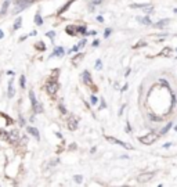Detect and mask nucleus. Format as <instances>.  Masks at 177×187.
<instances>
[{"label": "nucleus", "instance_id": "nucleus-1", "mask_svg": "<svg viewBox=\"0 0 177 187\" xmlns=\"http://www.w3.org/2000/svg\"><path fill=\"white\" fill-rule=\"evenodd\" d=\"M158 139V134H155V133H148L145 136H141L140 137V141L143 143V144H145V146H149V144H152L155 143Z\"/></svg>", "mask_w": 177, "mask_h": 187}, {"label": "nucleus", "instance_id": "nucleus-2", "mask_svg": "<svg viewBox=\"0 0 177 187\" xmlns=\"http://www.w3.org/2000/svg\"><path fill=\"white\" fill-rule=\"evenodd\" d=\"M14 3H15V8H14V13H20L21 10L24 8H26L28 6H31L32 4V0H14Z\"/></svg>", "mask_w": 177, "mask_h": 187}, {"label": "nucleus", "instance_id": "nucleus-3", "mask_svg": "<svg viewBox=\"0 0 177 187\" xmlns=\"http://www.w3.org/2000/svg\"><path fill=\"white\" fill-rule=\"evenodd\" d=\"M46 90H47V93L48 94H55L57 93V90H58V83L55 82V80H50L48 83H47L46 86Z\"/></svg>", "mask_w": 177, "mask_h": 187}, {"label": "nucleus", "instance_id": "nucleus-4", "mask_svg": "<svg viewBox=\"0 0 177 187\" xmlns=\"http://www.w3.org/2000/svg\"><path fill=\"white\" fill-rule=\"evenodd\" d=\"M154 172H148V173H143V175H139V178H137V182L139 183H148L149 180L154 178Z\"/></svg>", "mask_w": 177, "mask_h": 187}, {"label": "nucleus", "instance_id": "nucleus-5", "mask_svg": "<svg viewBox=\"0 0 177 187\" xmlns=\"http://www.w3.org/2000/svg\"><path fill=\"white\" fill-rule=\"evenodd\" d=\"M107 140L109 141V143H114V144H118V146H122L123 148H129V150H131V146L130 144H126L125 141L119 140V139H115V137H111V136H107Z\"/></svg>", "mask_w": 177, "mask_h": 187}, {"label": "nucleus", "instance_id": "nucleus-6", "mask_svg": "<svg viewBox=\"0 0 177 187\" xmlns=\"http://www.w3.org/2000/svg\"><path fill=\"white\" fill-rule=\"evenodd\" d=\"M29 97H31V101H32V105H33V109H35V112H40L42 111V107L39 105L38 107V100H36V97H35V93L33 92H29Z\"/></svg>", "mask_w": 177, "mask_h": 187}, {"label": "nucleus", "instance_id": "nucleus-7", "mask_svg": "<svg viewBox=\"0 0 177 187\" xmlns=\"http://www.w3.org/2000/svg\"><path fill=\"white\" fill-rule=\"evenodd\" d=\"M172 55V47L166 46L161 50V57H170Z\"/></svg>", "mask_w": 177, "mask_h": 187}, {"label": "nucleus", "instance_id": "nucleus-8", "mask_svg": "<svg viewBox=\"0 0 177 187\" xmlns=\"http://www.w3.org/2000/svg\"><path fill=\"white\" fill-rule=\"evenodd\" d=\"M68 128H69L71 130H75L77 128V121L75 119V118H71L69 119V125H68Z\"/></svg>", "mask_w": 177, "mask_h": 187}, {"label": "nucleus", "instance_id": "nucleus-9", "mask_svg": "<svg viewBox=\"0 0 177 187\" xmlns=\"http://www.w3.org/2000/svg\"><path fill=\"white\" fill-rule=\"evenodd\" d=\"M28 132L31 133L33 137L39 139V130H38V129H35V128H32V126H28Z\"/></svg>", "mask_w": 177, "mask_h": 187}, {"label": "nucleus", "instance_id": "nucleus-10", "mask_svg": "<svg viewBox=\"0 0 177 187\" xmlns=\"http://www.w3.org/2000/svg\"><path fill=\"white\" fill-rule=\"evenodd\" d=\"M168 24H169V20H161V21H158V22L155 24V26L156 28H165Z\"/></svg>", "mask_w": 177, "mask_h": 187}, {"label": "nucleus", "instance_id": "nucleus-11", "mask_svg": "<svg viewBox=\"0 0 177 187\" xmlns=\"http://www.w3.org/2000/svg\"><path fill=\"white\" fill-rule=\"evenodd\" d=\"M137 21L145 24V25H149V24H151V20H149L148 17H137Z\"/></svg>", "mask_w": 177, "mask_h": 187}, {"label": "nucleus", "instance_id": "nucleus-12", "mask_svg": "<svg viewBox=\"0 0 177 187\" xmlns=\"http://www.w3.org/2000/svg\"><path fill=\"white\" fill-rule=\"evenodd\" d=\"M0 139H3V140H8V139H10V134H8L6 130H0Z\"/></svg>", "mask_w": 177, "mask_h": 187}, {"label": "nucleus", "instance_id": "nucleus-13", "mask_svg": "<svg viewBox=\"0 0 177 187\" xmlns=\"http://www.w3.org/2000/svg\"><path fill=\"white\" fill-rule=\"evenodd\" d=\"M82 58H83V54H77L75 58H72V64H73V65H77L79 61H80Z\"/></svg>", "mask_w": 177, "mask_h": 187}, {"label": "nucleus", "instance_id": "nucleus-14", "mask_svg": "<svg viewBox=\"0 0 177 187\" xmlns=\"http://www.w3.org/2000/svg\"><path fill=\"white\" fill-rule=\"evenodd\" d=\"M18 134H20V133L17 132V130H13V132L10 133V139H11V140H18V137H20ZM10 139H8V140H10Z\"/></svg>", "mask_w": 177, "mask_h": 187}, {"label": "nucleus", "instance_id": "nucleus-15", "mask_svg": "<svg viewBox=\"0 0 177 187\" xmlns=\"http://www.w3.org/2000/svg\"><path fill=\"white\" fill-rule=\"evenodd\" d=\"M73 1H75V0H69V1H68V3H67V4H65V6H64V7L61 8V10H60V11H58V14H62V13H64V11H65V10H67V8L69 7L71 4H72V3H73Z\"/></svg>", "mask_w": 177, "mask_h": 187}, {"label": "nucleus", "instance_id": "nucleus-16", "mask_svg": "<svg viewBox=\"0 0 177 187\" xmlns=\"http://www.w3.org/2000/svg\"><path fill=\"white\" fill-rule=\"evenodd\" d=\"M35 24H36V25H42V24H43V18L40 17V14H36V16H35Z\"/></svg>", "mask_w": 177, "mask_h": 187}, {"label": "nucleus", "instance_id": "nucleus-17", "mask_svg": "<svg viewBox=\"0 0 177 187\" xmlns=\"http://www.w3.org/2000/svg\"><path fill=\"white\" fill-rule=\"evenodd\" d=\"M8 96L13 97L14 96V89H13V80H10V85H8Z\"/></svg>", "mask_w": 177, "mask_h": 187}, {"label": "nucleus", "instance_id": "nucleus-18", "mask_svg": "<svg viewBox=\"0 0 177 187\" xmlns=\"http://www.w3.org/2000/svg\"><path fill=\"white\" fill-rule=\"evenodd\" d=\"M8 6H10V1H4V4H3V7H1V11H0V14H6Z\"/></svg>", "mask_w": 177, "mask_h": 187}, {"label": "nucleus", "instance_id": "nucleus-19", "mask_svg": "<svg viewBox=\"0 0 177 187\" xmlns=\"http://www.w3.org/2000/svg\"><path fill=\"white\" fill-rule=\"evenodd\" d=\"M62 54H64V49H62V47H57L53 55H62Z\"/></svg>", "mask_w": 177, "mask_h": 187}, {"label": "nucleus", "instance_id": "nucleus-20", "mask_svg": "<svg viewBox=\"0 0 177 187\" xmlns=\"http://www.w3.org/2000/svg\"><path fill=\"white\" fill-rule=\"evenodd\" d=\"M21 22H22V20L18 17V18H17V21H15V24H14V29H20V28H21Z\"/></svg>", "mask_w": 177, "mask_h": 187}, {"label": "nucleus", "instance_id": "nucleus-21", "mask_svg": "<svg viewBox=\"0 0 177 187\" xmlns=\"http://www.w3.org/2000/svg\"><path fill=\"white\" fill-rule=\"evenodd\" d=\"M83 78H85L86 83H90V74H89L87 71H85V72H83Z\"/></svg>", "mask_w": 177, "mask_h": 187}, {"label": "nucleus", "instance_id": "nucleus-22", "mask_svg": "<svg viewBox=\"0 0 177 187\" xmlns=\"http://www.w3.org/2000/svg\"><path fill=\"white\" fill-rule=\"evenodd\" d=\"M170 128H172V124H168V125H166V126H165V128H163V129L161 130V134H165V133L168 132V130H169Z\"/></svg>", "mask_w": 177, "mask_h": 187}, {"label": "nucleus", "instance_id": "nucleus-23", "mask_svg": "<svg viewBox=\"0 0 177 187\" xmlns=\"http://www.w3.org/2000/svg\"><path fill=\"white\" fill-rule=\"evenodd\" d=\"M144 7H148L147 4H131V8H144Z\"/></svg>", "mask_w": 177, "mask_h": 187}, {"label": "nucleus", "instance_id": "nucleus-24", "mask_svg": "<svg viewBox=\"0 0 177 187\" xmlns=\"http://www.w3.org/2000/svg\"><path fill=\"white\" fill-rule=\"evenodd\" d=\"M73 179H75V182H76V183H82V180H83V178H82L80 175H76V176H75Z\"/></svg>", "mask_w": 177, "mask_h": 187}, {"label": "nucleus", "instance_id": "nucleus-25", "mask_svg": "<svg viewBox=\"0 0 177 187\" xmlns=\"http://www.w3.org/2000/svg\"><path fill=\"white\" fill-rule=\"evenodd\" d=\"M36 46H38V49H40V50H44V49H46V47H44V43H43V42H39V43L36 45Z\"/></svg>", "mask_w": 177, "mask_h": 187}, {"label": "nucleus", "instance_id": "nucleus-26", "mask_svg": "<svg viewBox=\"0 0 177 187\" xmlns=\"http://www.w3.org/2000/svg\"><path fill=\"white\" fill-rule=\"evenodd\" d=\"M47 36H48V38H50V39H54V36H55V33H54L53 31H50V32H47L46 33Z\"/></svg>", "mask_w": 177, "mask_h": 187}, {"label": "nucleus", "instance_id": "nucleus-27", "mask_svg": "<svg viewBox=\"0 0 177 187\" xmlns=\"http://www.w3.org/2000/svg\"><path fill=\"white\" fill-rule=\"evenodd\" d=\"M67 32L72 36V35H73V28H72V26H67Z\"/></svg>", "mask_w": 177, "mask_h": 187}, {"label": "nucleus", "instance_id": "nucleus-28", "mask_svg": "<svg viewBox=\"0 0 177 187\" xmlns=\"http://www.w3.org/2000/svg\"><path fill=\"white\" fill-rule=\"evenodd\" d=\"M143 46H145V42H139V43H137V45H136V49H137V47H143Z\"/></svg>", "mask_w": 177, "mask_h": 187}, {"label": "nucleus", "instance_id": "nucleus-29", "mask_svg": "<svg viewBox=\"0 0 177 187\" xmlns=\"http://www.w3.org/2000/svg\"><path fill=\"white\" fill-rule=\"evenodd\" d=\"M174 104H176V97H174V96L172 94V108L174 107Z\"/></svg>", "mask_w": 177, "mask_h": 187}, {"label": "nucleus", "instance_id": "nucleus-30", "mask_svg": "<svg viewBox=\"0 0 177 187\" xmlns=\"http://www.w3.org/2000/svg\"><path fill=\"white\" fill-rule=\"evenodd\" d=\"M21 87H25V76H21Z\"/></svg>", "mask_w": 177, "mask_h": 187}, {"label": "nucleus", "instance_id": "nucleus-31", "mask_svg": "<svg viewBox=\"0 0 177 187\" xmlns=\"http://www.w3.org/2000/svg\"><path fill=\"white\" fill-rule=\"evenodd\" d=\"M96 68H97V70H101V61H100V60L96 62Z\"/></svg>", "mask_w": 177, "mask_h": 187}, {"label": "nucleus", "instance_id": "nucleus-32", "mask_svg": "<svg viewBox=\"0 0 177 187\" xmlns=\"http://www.w3.org/2000/svg\"><path fill=\"white\" fill-rule=\"evenodd\" d=\"M85 45H86V40L83 39V40H82V42H80V43H79V45H77V46H79V47H83V46H85Z\"/></svg>", "mask_w": 177, "mask_h": 187}, {"label": "nucleus", "instance_id": "nucleus-33", "mask_svg": "<svg viewBox=\"0 0 177 187\" xmlns=\"http://www.w3.org/2000/svg\"><path fill=\"white\" fill-rule=\"evenodd\" d=\"M77 31H79V32H86V28H85V26H79V28H77Z\"/></svg>", "mask_w": 177, "mask_h": 187}, {"label": "nucleus", "instance_id": "nucleus-34", "mask_svg": "<svg viewBox=\"0 0 177 187\" xmlns=\"http://www.w3.org/2000/svg\"><path fill=\"white\" fill-rule=\"evenodd\" d=\"M92 104H97V99L94 96H92Z\"/></svg>", "mask_w": 177, "mask_h": 187}, {"label": "nucleus", "instance_id": "nucleus-35", "mask_svg": "<svg viewBox=\"0 0 177 187\" xmlns=\"http://www.w3.org/2000/svg\"><path fill=\"white\" fill-rule=\"evenodd\" d=\"M60 109H61V111H62V114H67V111H65V108H64L62 105H60Z\"/></svg>", "mask_w": 177, "mask_h": 187}, {"label": "nucleus", "instance_id": "nucleus-36", "mask_svg": "<svg viewBox=\"0 0 177 187\" xmlns=\"http://www.w3.org/2000/svg\"><path fill=\"white\" fill-rule=\"evenodd\" d=\"M109 33H111V29H107V31H105V38L109 36Z\"/></svg>", "mask_w": 177, "mask_h": 187}, {"label": "nucleus", "instance_id": "nucleus-37", "mask_svg": "<svg viewBox=\"0 0 177 187\" xmlns=\"http://www.w3.org/2000/svg\"><path fill=\"white\" fill-rule=\"evenodd\" d=\"M161 83H162V85H165V86H168V82H166V80H163V79H161Z\"/></svg>", "mask_w": 177, "mask_h": 187}, {"label": "nucleus", "instance_id": "nucleus-38", "mask_svg": "<svg viewBox=\"0 0 177 187\" xmlns=\"http://www.w3.org/2000/svg\"><path fill=\"white\" fill-rule=\"evenodd\" d=\"M170 146H172V143H166V144H165V146H163V147H165V148H169Z\"/></svg>", "mask_w": 177, "mask_h": 187}, {"label": "nucleus", "instance_id": "nucleus-39", "mask_svg": "<svg viewBox=\"0 0 177 187\" xmlns=\"http://www.w3.org/2000/svg\"><path fill=\"white\" fill-rule=\"evenodd\" d=\"M77 49H79V46H75L72 50H71V53H72V51H77Z\"/></svg>", "mask_w": 177, "mask_h": 187}, {"label": "nucleus", "instance_id": "nucleus-40", "mask_svg": "<svg viewBox=\"0 0 177 187\" xmlns=\"http://www.w3.org/2000/svg\"><path fill=\"white\" fill-rule=\"evenodd\" d=\"M93 3H94V4H100V3H101V0H94Z\"/></svg>", "mask_w": 177, "mask_h": 187}, {"label": "nucleus", "instance_id": "nucleus-41", "mask_svg": "<svg viewBox=\"0 0 177 187\" xmlns=\"http://www.w3.org/2000/svg\"><path fill=\"white\" fill-rule=\"evenodd\" d=\"M1 38H3V32L0 31V39H1Z\"/></svg>", "mask_w": 177, "mask_h": 187}]
</instances>
